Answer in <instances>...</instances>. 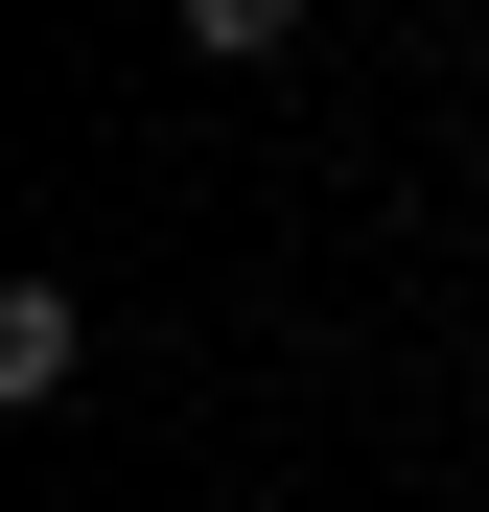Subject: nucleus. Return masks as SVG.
<instances>
[{"label":"nucleus","instance_id":"1","mask_svg":"<svg viewBox=\"0 0 489 512\" xmlns=\"http://www.w3.org/2000/svg\"><path fill=\"white\" fill-rule=\"evenodd\" d=\"M70 373H94V326H70V280H24V303H0V396H24V419H47Z\"/></svg>","mask_w":489,"mask_h":512},{"label":"nucleus","instance_id":"2","mask_svg":"<svg viewBox=\"0 0 489 512\" xmlns=\"http://www.w3.org/2000/svg\"><path fill=\"white\" fill-rule=\"evenodd\" d=\"M187 47H210V70H280V47H303V0H187Z\"/></svg>","mask_w":489,"mask_h":512}]
</instances>
